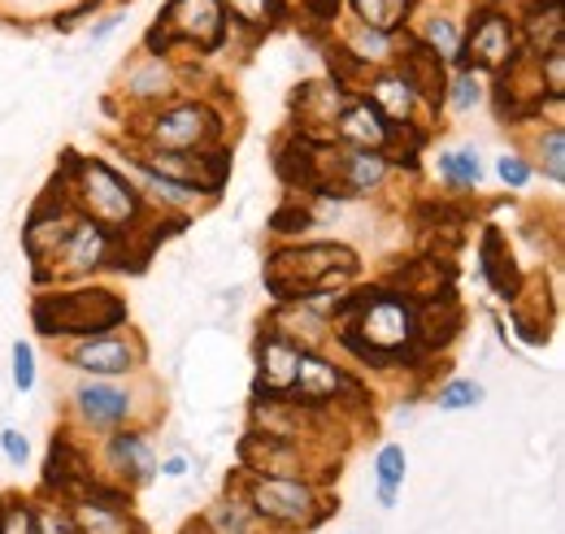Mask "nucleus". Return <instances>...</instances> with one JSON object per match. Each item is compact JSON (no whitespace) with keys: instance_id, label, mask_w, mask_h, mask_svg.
I'll return each instance as SVG.
<instances>
[{"instance_id":"obj_28","label":"nucleus","mask_w":565,"mask_h":534,"mask_svg":"<svg viewBox=\"0 0 565 534\" xmlns=\"http://www.w3.org/2000/svg\"><path fill=\"white\" fill-rule=\"evenodd\" d=\"M226 18L248 31H275L287 18V0H222Z\"/></svg>"},{"instance_id":"obj_1","label":"nucleus","mask_w":565,"mask_h":534,"mask_svg":"<svg viewBox=\"0 0 565 534\" xmlns=\"http://www.w3.org/2000/svg\"><path fill=\"white\" fill-rule=\"evenodd\" d=\"M327 322L340 331L349 352L374 365H392L396 356L418 348V300L405 291H344Z\"/></svg>"},{"instance_id":"obj_39","label":"nucleus","mask_w":565,"mask_h":534,"mask_svg":"<svg viewBox=\"0 0 565 534\" xmlns=\"http://www.w3.org/2000/svg\"><path fill=\"white\" fill-rule=\"evenodd\" d=\"M0 448H4V457H9L13 466H26V461H31V444H26V435L13 430V426L0 430Z\"/></svg>"},{"instance_id":"obj_24","label":"nucleus","mask_w":565,"mask_h":534,"mask_svg":"<svg viewBox=\"0 0 565 534\" xmlns=\"http://www.w3.org/2000/svg\"><path fill=\"white\" fill-rule=\"evenodd\" d=\"M414 44H423L444 70H461V26L448 13H426L414 31Z\"/></svg>"},{"instance_id":"obj_37","label":"nucleus","mask_w":565,"mask_h":534,"mask_svg":"<svg viewBox=\"0 0 565 534\" xmlns=\"http://www.w3.org/2000/svg\"><path fill=\"white\" fill-rule=\"evenodd\" d=\"M13 387L26 396L31 387H35V352H31V343H13Z\"/></svg>"},{"instance_id":"obj_4","label":"nucleus","mask_w":565,"mask_h":534,"mask_svg":"<svg viewBox=\"0 0 565 534\" xmlns=\"http://www.w3.org/2000/svg\"><path fill=\"white\" fill-rule=\"evenodd\" d=\"M31 322L49 339H92L127 327V300L109 287H71V291H44L31 309Z\"/></svg>"},{"instance_id":"obj_20","label":"nucleus","mask_w":565,"mask_h":534,"mask_svg":"<svg viewBox=\"0 0 565 534\" xmlns=\"http://www.w3.org/2000/svg\"><path fill=\"white\" fill-rule=\"evenodd\" d=\"M239 461H244V473H257V478H300L305 452H300V444L266 439V435L248 430L239 444Z\"/></svg>"},{"instance_id":"obj_27","label":"nucleus","mask_w":565,"mask_h":534,"mask_svg":"<svg viewBox=\"0 0 565 534\" xmlns=\"http://www.w3.org/2000/svg\"><path fill=\"white\" fill-rule=\"evenodd\" d=\"M361 26L370 31H383V35H396L409 18H414V4L418 0H349Z\"/></svg>"},{"instance_id":"obj_17","label":"nucleus","mask_w":565,"mask_h":534,"mask_svg":"<svg viewBox=\"0 0 565 534\" xmlns=\"http://www.w3.org/2000/svg\"><path fill=\"white\" fill-rule=\"evenodd\" d=\"M105 469L118 482L140 487L152 473H161V461H157L148 435H140V430H114V435H105Z\"/></svg>"},{"instance_id":"obj_16","label":"nucleus","mask_w":565,"mask_h":534,"mask_svg":"<svg viewBox=\"0 0 565 534\" xmlns=\"http://www.w3.org/2000/svg\"><path fill=\"white\" fill-rule=\"evenodd\" d=\"M331 135L340 139V148H361V152H387L392 148V135L396 127L365 100V96H356L349 100L344 109H340V118H335V127Z\"/></svg>"},{"instance_id":"obj_41","label":"nucleus","mask_w":565,"mask_h":534,"mask_svg":"<svg viewBox=\"0 0 565 534\" xmlns=\"http://www.w3.org/2000/svg\"><path fill=\"white\" fill-rule=\"evenodd\" d=\"M161 473H170V478H183V473H188V461H183V457H170V461H161Z\"/></svg>"},{"instance_id":"obj_32","label":"nucleus","mask_w":565,"mask_h":534,"mask_svg":"<svg viewBox=\"0 0 565 534\" xmlns=\"http://www.w3.org/2000/svg\"><path fill=\"white\" fill-rule=\"evenodd\" d=\"M483 96H488V87H483V74H479V70H457V74H448V83H444V100H448L457 114H475V109L483 105Z\"/></svg>"},{"instance_id":"obj_10","label":"nucleus","mask_w":565,"mask_h":534,"mask_svg":"<svg viewBox=\"0 0 565 534\" xmlns=\"http://www.w3.org/2000/svg\"><path fill=\"white\" fill-rule=\"evenodd\" d=\"M74 222H78V213H74L71 196H66L62 179H53L49 196L31 209V217H26V226H22V244H26L31 261H35V278H44V274H49L53 257L62 253L66 235L74 231Z\"/></svg>"},{"instance_id":"obj_33","label":"nucleus","mask_w":565,"mask_h":534,"mask_svg":"<svg viewBox=\"0 0 565 534\" xmlns=\"http://www.w3.org/2000/svg\"><path fill=\"white\" fill-rule=\"evenodd\" d=\"M483 383H475V378H448L439 392H435V404L444 408V413H466V408H479L483 404Z\"/></svg>"},{"instance_id":"obj_18","label":"nucleus","mask_w":565,"mask_h":534,"mask_svg":"<svg viewBox=\"0 0 565 534\" xmlns=\"http://www.w3.org/2000/svg\"><path fill=\"white\" fill-rule=\"evenodd\" d=\"M392 127H418V109H423V96L414 92V83L401 74L396 66L374 70L370 74V96H365Z\"/></svg>"},{"instance_id":"obj_23","label":"nucleus","mask_w":565,"mask_h":534,"mask_svg":"<svg viewBox=\"0 0 565 534\" xmlns=\"http://www.w3.org/2000/svg\"><path fill=\"white\" fill-rule=\"evenodd\" d=\"M131 183H136V192L148 196V201H157L161 209H174V213H196V209H205L213 196L205 192H196V188H179V183H166V179H157V174H148L140 170L136 161H131V170H122Z\"/></svg>"},{"instance_id":"obj_5","label":"nucleus","mask_w":565,"mask_h":534,"mask_svg":"<svg viewBox=\"0 0 565 534\" xmlns=\"http://www.w3.org/2000/svg\"><path fill=\"white\" fill-rule=\"evenodd\" d=\"M239 495L248 500L257 522H270L282 531H313L331 513V500L309 478H257V473H248Z\"/></svg>"},{"instance_id":"obj_6","label":"nucleus","mask_w":565,"mask_h":534,"mask_svg":"<svg viewBox=\"0 0 565 534\" xmlns=\"http://www.w3.org/2000/svg\"><path fill=\"white\" fill-rule=\"evenodd\" d=\"M226 31H231V18H226L222 0H166L161 22L148 35V53L161 57V53H170V44L217 53Z\"/></svg>"},{"instance_id":"obj_22","label":"nucleus","mask_w":565,"mask_h":534,"mask_svg":"<svg viewBox=\"0 0 565 534\" xmlns=\"http://www.w3.org/2000/svg\"><path fill=\"white\" fill-rule=\"evenodd\" d=\"M174 87H179L174 66H170L166 57H152V53L127 70V83H122V92H127L131 100H140V105H157V100L166 105V100L174 96Z\"/></svg>"},{"instance_id":"obj_3","label":"nucleus","mask_w":565,"mask_h":534,"mask_svg":"<svg viewBox=\"0 0 565 534\" xmlns=\"http://www.w3.org/2000/svg\"><path fill=\"white\" fill-rule=\"evenodd\" d=\"M356 278V253L344 244H305V248H279L266 261V287L279 305L309 300V296H344Z\"/></svg>"},{"instance_id":"obj_30","label":"nucleus","mask_w":565,"mask_h":534,"mask_svg":"<svg viewBox=\"0 0 565 534\" xmlns=\"http://www.w3.org/2000/svg\"><path fill=\"white\" fill-rule=\"evenodd\" d=\"M405 469H409V457L401 444H383L379 457H374V478H379V504L392 509L396 504V491L405 482Z\"/></svg>"},{"instance_id":"obj_8","label":"nucleus","mask_w":565,"mask_h":534,"mask_svg":"<svg viewBox=\"0 0 565 534\" xmlns=\"http://www.w3.org/2000/svg\"><path fill=\"white\" fill-rule=\"evenodd\" d=\"M522 53V35L518 22L500 9H479L470 18V31H461V70H479V74H504L518 66Z\"/></svg>"},{"instance_id":"obj_29","label":"nucleus","mask_w":565,"mask_h":534,"mask_svg":"<svg viewBox=\"0 0 565 534\" xmlns=\"http://www.w3.org/2000/svg\"><path fill=\"white\" fill-rule=\"evenodd\" d=\"M435 170H439V179L452 183L457 192H470V188L483 183V161H479L475 148H452V152H444V157L435 161Z\"/></svg>"},{"instance_id":"obj_15","label":"nucleus","mask_w":565,"mask_h":534,"mask_svg":"<svg viewBox=\"0 0 565 534\" xmlns=\"http://www.w3.org/2000/svg\"><path fill=\"white\" fill-rule=\"evenodd\" d=\"M114 235L105 231V226H96V222H87V217H78L74 222V231L66 235V244H62V253L53 257V266L44 278H92L96 269L109 266V257H114ZM40 278V282H44Z\"/></svg>"},{"instance_id":"obj_40","label":"nucleus","mask_w":565,"mask_h":534,"mask_svg":"<svg viewBox=\"0 0 565 534\" xmlns=\"http://www.w3.org/2000/svg\"><path fill=\"white\" fill-rule=\"evenodd\" d=\"M122 18H127V13H109L105 22H96V26H92V40H105V35H109V31H114Z\"/></svg>"},{"instance_id":"obj_34","label":"nucleus","mask_w":565,"mask_h":534,"mask_svg":"<svg viewBox=\"0 0 565 534\" xmlns=\"http://www.w3.org/2000/svg\"><path fill=\"white\" fill-rule=\"evenodd\" d=\"M0 534H35V504L22 495H0Z\"/></svg>"},{"instance_id":"obj_35","label":"nucleus","mask_w":565,"mask_h":534,"mask_svg":"<svg viewBox=\"0 0 565 534\" xmlns=\"http://www.w3.org/2000/svg\"><path fill=\"white\" fill-rule=\"evenodd\" d=\"M35 534H74L66 500H44V504H35Z\"/></svg>"},{"instance_id":"obj_11","label":"nucleus","mask_w":565,"mask_h":534,"mask_svg":"<svg viewBox=\"0 0 565 534\" xmlns=\"http://www.w3.org/2000/svg\"><path fill=\"white\" fill-rule=\"evenodd\" d=\"M74 421L92 435H114L136 417V392L118 378H83L71 392Z\"/></svg>"},{"instance_id":"obj_26","label":"nucleus","mask_w":565,"mask_h":534,"mask_svg":"<svg viewBox=\"0 0 565 534\" xmlns=\"http://www.w3.org/2000/svg\"><path fill=\"white\" fill-rule=\"evenodd\" d=\"M257 513L248 509V500L239 495V491H231V495H222V500H213L210 513L201 517V534H257Z\"/></svg>"},{"instance_id":"obj_7","label":"nucleus","mask_w":565,"mask_h":534,"mask_svg":"<svg viewBox=\"0 0 565 534\" xmlns=\"http://www.w3.org/2000/svg\"><path fill=\"white\" fill-rule=\"evenodd\" d=\"M217 135H222V114L210 109L205 100H166L140 127L143 148H157V152L217 148Z\"/></svg>"},{"instance_id":"obj_14","label":"nucleus","mask_w":565,"mask_h":534,"mask_svg":"<svg viewBox=\"0 0 565 534\" xmlns=\"http://www.w3.org/2000/svg\"><path fill=\"white\" fill-rule=\"evenodd\" d=\"M287 400L300 404V408H327V404H340V400H361V383L349 378V370H340L322 352H305L300 356L296 387L287 392Z\"/></svg>"},{"instance_id":"obj_13","label":"nucleus","mask_w":565,"mask_h":534,"mask_svg":"<svg viewBox=\"0 0 565 534\" xmlns=\"http://www.w3.org/2000/svg\"><path fill=\"white\" fill-rule=\"evenodd\" d=\"M66 509H71L74 534H143L122 504V491H105L96 478L66 495Z\"/></svg>"},{"instance_id":"obj_31","label":"nucleus","mask_w":565,"mask_h":534,"mask_svg":"<svg viewBox=\"0 0 565 534\" xmlns=\"http://www.w3.org/2000/svg\"><path fill=\"white\" fill-rule=\"evenodd\" d=\"M535 170L548 179V183H565V131L562 122H553L548 131L535 135Z\"/></svg>"},{"instance_id":"obj_12","label":"nucleus","mask_w":565,"mask_h":534,"mask_svg":"<svg viewBox=\"0 0 565 534\" xmlns=\"http://www.w3.org/2000/svg\"><path fill=\"white\" fill-rule=\"evenodd\" d=\"M143 361V343L127 331L92 334V339H74L66 348V365L83 370L87 378H122Z\"/></svg>"},{"instance_id":"obj_36","label":"nucleus","mask_w":565,"mask_h":534,"mask_svg":"<svg viewBox=\"0 0 565 534\" xmlns=\"http://www.w3.org/2000/svg\"><path fill=\"white\" fill-rule=\"evenodd\" d=\"M535 70H540V87H544L553 100H562V92H565V44L562 49H553V53H544V57H535Z\"/></svg>"},{"instance_id":"obj_21","label":"nucleus","mask_w":565,"mask_h":534,"mask_svg":"<svg viewBox=\"0 0 565 534\" xmlns=\"http://www.w3.org/2000/svg\"><path fill=\"white\" fill-rule=\"evenodd\" d=\"M349 105L344 87L340 83H305L300 96H296V122H300V135L305 139H318V135H331L340 109Z\"/></svg>"},{"instance_id":"obj_9","label":"nucleus","mask_w":565,"mask_h":534,"mask_svg":"<svg viewBox=\"0 0 565 534\" xmlns=\"http://www.w3.org/2000/svg\"><path fill=\"white\" fill-rule=\"evenodd\" d=\"M136 165L166 179V183H179V188H196L205 196H217L222 183H226V170H231V157L222 148H196V152H157V148H140L136 152Z\"/></svg>"},{"instance_id":"obj_19","label":"nucleus","mask_w":565,"mask_h":534,"mask_svg":"<svg viewBox=\"0 0 565 534\" xmlns=\"http://www.w3.org/2000/svg\"><path fill=\"white\" fill-rule=\"evenodd\" d=\"M300 348L282 334L266 331V339L257 343V392L262 396H287L296 387V374H300Z\"/></svg>"},{"instance_id":"obj_38","label":"nucleus","mask_w":565,"mask_h":534,"mask_svg":"<svg viewBox=\"0 0 565 534\" xmlns=\"http://www.w3.org/2000/svg\"><path fill=\"white\" fill-rule=\"evenodd\" d=\"M495 174L504 179V188H526V183H531V161H526L522 152H504V157L495 161Z\"/></svg>"},{"instance_id":"obj_2","label":"nucleus","mask_w":565,"mask_h":534,"mask_svg":"<svg viewBox=\"0 0 565 534\" xmlns=\"http://www.w3.org/2000/svg\"><path fill=\"white\" fill-rule=\"evenodd\" d=\"M62 188L71 196L74 213L105 226L114 239H127L131 231H140L143 217V196L136 192V183L114 170L100 157H66L62 170Z\"/></svg>"},{"instance_id":"obj_25","label":"nucleus","mask_w":565,"mask_h":534,"mask_svg":"<svg viewBox=\"0 0 565 534\" xmlns=\"http://www.w3.org/2000/svg\"><path fill=\"white\" fill-rule=\"evenodd\" d=\"M344 53L353 57L356 70H387V66H396V57H401L396 35L370 31V26H361V22L344 35Z\"/></svg>"}]
</instances>
